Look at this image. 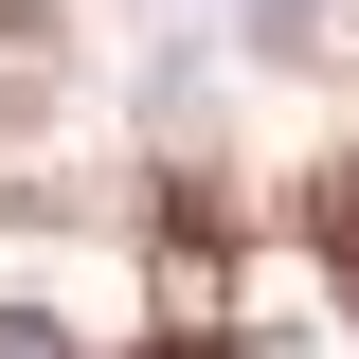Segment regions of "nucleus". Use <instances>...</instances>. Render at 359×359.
Segmentation results:
<instances>
[{
	"mask_svg": "<svg viewBox=\"0 0 359 359\" xmlns=\"http://www.w3.org/2000/svg\"><path fill=\"white\" fill-rule=\"evenodd\" d=\"M0 359H90L72 323H36V306H0Z\"/></svg>",
	"mask_w": 359,
	"mask_h": 359,
	"instance_id": "1",
	"label": "nucleus"
}]
</instances>
